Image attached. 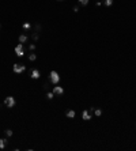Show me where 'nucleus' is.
Wrapping results in <instances>:
<instances>
[{
    "instance_id": "obj_12",
    "label": "nucleus",
    "mask_w": 136,
    "mask_h": 151,
    "mask_svg": "<svg viewBox=\"0 0 136 151\" xmlns=\"http://www.w3.org/2000/svg\"><path fill=\"white\" fill-rule=\"evenodd\" d=\"M7 139H0V148H4L7 146Z\"/></svg>"
},
{
    "instance_id": "obj_11",
    "label": "nucleus",
    "mask_w": 136,
    "mask_h": 151,
    "mask_svg": "<svg viewBox=\"0 0 136 151\" xmlns=\"http://www.w3.org/2000/svg\"><path fill=\"white\" fill-rule=\"evenodd\" d=\"M94 114L97 117H101L102 116V109H97V108H94Z\"/></svg>"
},
{
    "instance_id": "obj_15",
    "label": "nucleus",
    "mask_w": 136,
    "mask_h": 151,
    "mask_svg": "<svg viewBox=\"0 0 136 151\" xmlns=\"http://www.w3.org/2000/svg\"><path fill=\"white\" fill-rule=\"evenodd\" d=\"M103 4H105L106 7H110L113 4V0H103Z\"/></svg>"
},
{
    "instance_id": "obj_6",
    "label": "nucleus",
    "mask_w": 136,
    "mask_h": 151,
    "mask_svg": "<svg viewBox=\"0 0 136 151\" xmlns=\"http://www.w3.org/2000/svg\"><path fill=\"white\" fill-rule=\"evenodd\" d=\"M82 118H83L85 121L91 120V112H88L87 109H85L83 112H82Z\"/></svg>"
},
{
    "instance_id": "obj_19",
    "label": "nucleus",
    "mask_w": 136,
    "mask_h": 151,
    "mask_svg": "<svg viewBox=\"0 0 136 151\" xmlns=\"http://www.w3.org/2000/svg\"><path fill=\"white\" fill-rule=\"evenodd\" d=\"M29 49H30V50H34V49H35V45H34V44H30V45H29Z\"/></svg>"
},
{
    "instance_id": "obj_7",
    "label": "nucleus",
    "mask_w": 136,
    "mask_h": 151,
    "mask_svg": "<svg viewBox=\"0 0 136 151\" xmlns=\"http://www.w3.org/2000/svg\"><path fill=\"white\" fill-rule=\"evenodd\" d=\"M30 78H31V79H40V78H41V72L38 71V69H31Z\"/></svg>"
},
{
    "instance_id": "obj_22",
    "label": "nucleus",
    "mask_w": 136,
    "mask_h": 151,
    "mask_svg": "<svg viewBox=\"0 0 136 151\" xmlns=\"http://www.w3.org/2000/svg\"><path fill=\"white\" fill-rule=\"evenodd\" d=\"M57 1H64V0H57Z\"/></svg>"
},
{
    "instance_id": "obj_9",
    "label": "nucleus",
    "mask_w": 136,
    "mask_h": 151,
    "mask_svg": "<svg viewBox=\"0 0 136 151\" xmlns=\"http://www.w3.org/2000/svg\"><path fill=\"white\" fill-rule=\"evenodd\" d=\"M19 42H20V44H25V42H27V35H26V34H20V35H19Z\"/></svg>"
},
{
    "instance_id": "obj_10",
    "label": "nucleus",
    "mask_w": 136,
    "mask_h": 151,
    "mask_svg": "<svg viewBox=\"0 0 136 151\" xmlns=\"http://www.w3.org/2000/svg\"><path fill=\"white\" fill-rule=\"evenodd\" d=\"M29 60H30V61H35V60H37V55L31 52L30 55H29Z\"/></svg>"
},
{
    "instance_id": "obj_16",
    "label": "nucleus",
    "mask_w": 136,
    "mask_h": 151,
    "mask_svg": "<svg viewBox=\"0 0 136 151\" xmlns=\"http://www.w3.org/2000/svg\"><path fill=\"white\" fill-rule=\"evenodd\" d=\"M4 132H6V135H7V136H8V137H11V136H12V135H14L12 129H6V131H4Z\"/></svg>"
},
{
    "instance_id": "obj_8",
    "label": "nucleus",
    "mask_w": 136,
    "mask_h": 151,
    "mask_svg": "<svg viewBox=\"0 0 136 151\" xmlns=\"http://www.w3.org/2000/svg\"><path fill=\"white\" fill-rule=\"evenodd\" d=\"M65 116L69 117V118H74V117L76 116V113H75L74 109H69V110H67V112H65Z\"/></svg>"
},
{
    "instance_id": "obj_20",
    "label": "nucleus",
    "mask_w": 136,
    "mask_h": 151,
    "mask_svg": "<svg viewBox=\"0 0 136 151\" xmlns=\"http://www.w3.org/2000/svg\"><path fill=\"white\" fill-rule=\"evenodd\" d=\"M74 12H79V7H78V6H75V7H74Z\"/></svg>"
},
{
    "instance_id": "obj_1",
    "label": "nucleus",
    "mask_w": 136,
    "mask_h": 151,
    "mask_svg": "<svg viewBox=\"0 0 136 151\" xmlns=\"http://www.w3.org/2000/svg\"><path fill=\"white\" fill-rule=\"evenodd\" d=\"M49 80H51L52 84H59V82H60V75H59L57 71H51V74H49Z\"/></svg>"
},
{
    "instance_id": "obj_3",
    "label": "nucleus",
    "mask_w": 136,
    "mask_h": 151,
    "mask_svg": "<svg viewBox=\"0 0 136 151\" xmlns=\"http://www.w3.org/2000/svg\"><path fill=\"white\" fill-rule=\"evenodd\" d=\"M14 52H15V55L18 56V57H22V56H25V50H23V44H18L17 46H15V49H14Z\"/></svg>"
},
{
    "instance_id": "obj_2",
    "label": "nucleus",
    "mask_w": 136,
    "mask_h": 151,
    "mask_svg": "<svg viewBox=\"0 0 136 151\" xmlns=\"http://www.w3.org/2000/svg\"><path fill=\"white\" fill-rule=\"evenodd\" d=\"M4 105H6L7 108H14L17 105V101H15L14 97L8 95V97H6V100H4Z\"/></svg>"
},
{
    "instance_id": "obj_18",
    "label": "nucleus",
    "mask_w": 136,
    "mask_h": 151,
    "mask_svg": "<svg viewBox=\"0 0 136 151\" xmlns=\"http://www.w3.org/2000/svg\"><path fill=\"white\" fill-rule=\"evenodd\" d=\"M31 38H33L34 41H37V40H38V34H37V33H33V34H31Z\"/></svg>"
},
{
    "instance_id": "obj_21",
    "label": "nucleus",
    "mask_w": 136,
    "mask_h": 151,
    "mask_svg": "<svg viewBox=\"0 0 136 151\" xmlns=\"http://www.w3.org/2000/svg\"><path fill=\"white\" fill-rule=\"evenodd\" d=\"M35 30H37V31L41 30V26H40V25H37V26H35Z\"/></svg>"
},
{
    "instance_id": "obj_14",
    "label": "nucleus",
    "mask_w": 136,
    "mask_h": 151,
    "mask_svg": "<svg viewBox=\"0 0 136 151\" xmlns=\"http://www.w3.org/2000/svg\"><path fill=\"white\" fill-rule=\"evenodd\" d=\"M22 27H23L25 30H30V29H31V25L29 23V22H25V23L22 25Z\"/></svg>"
},
{
    "instance_id": "obj_4",
    "label": "nucleus",
    "mask_w": 136,
    "mask_h": 151,
    "mask_svg": "<svg viewBox=\"0 0 136 151\" xmlns=\"http://www.w3.org/2000/svg\"><path fill=\"white\" fill-rule=\"evenodd\" d=\"M12 71L15 72V74H22V72L26 71V65L25 64H14Z\"/></svg>"
},
{
    "instance_id": "obj_17",
    "label": "nucleus",
    "mask_w": 136,
    "mask_h": 151,
    "mask_svg": "<svg viewBox=\"0 0 136 151\" xmlns=\"http://www.w3.org/2000/svg\"><path fill=\"white\" fill-rule=\"evenodd\" d=\"M78 1H79L80 6H87L88 4V0H78Z\"/></svg>"
},
{
    "instance_id": "obj_23",
    "label": "nucleus",
    "mask_w": 136,
    "mask_h": 151,
    "mask_svg": "<svg viewBox=\"0 0 136 151\" xmlns=\"http://www.w3.org/2000/svg\"><path fill=\"white\" fill-rule=\"evenodd\" d=\"M0 27H1V25H0Z\"/></svg>"
},
{
    "instance_id": "obj_5",
    "label": "nucleus",
    "mask_w": 136,
    "mask_h": 151,
    "mask_svg": "<svg viewBox=\"0 0 136 151\" xmlns=\"http://www.w3.org/2000/svg\"><path fill=\"white\" fill-rule=\"evenodd\" d=\"M54 93V95H63L64 94V89L61 86H59V84H54V87H53V90H52Z\"/></svg>"
},
{
    "instance_id": "obj_13",
    "label": "nucleus",
    "mask_w": 136,
    "mask_h": 151,
    "mask_svg": "<svg viewBox=\"0 0 136 151\" xmlns=\"http://www.w3.org/2000/svg\"><path fill=\"white\" fill-rule=\"evenodd\" d=\"M46 98L49 101L53 100V98H54V93H53V91H48V93H46Z\"/></svg>"
}]
</instances>
